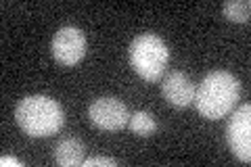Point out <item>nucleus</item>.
<instances>
[{
	"instance_id": "nucleus-10",
	"label": "nucleus",
	"mask_w": 251,
	"mask_h": 167,
	"mask_svg": "<svg viewBox=\"0 0 251 167\" xmlns=\"http://www.w3.org/2000/svg\"><path fill=\"white\" fill-rule=\"evenodd\" d=\"M222 13L226 19L234 23H247L251 19V2L249 0H228L224 2Z\"/></svg>"
},
{
	"instance_id": "nucleus-6",
	"label": "nucleus",
	"mask_w": 251,
	"mask_h": 167,
	"mask_svg": "<svg viewBox=\"0 0 251 167\" xmlns=\"http://www.w3.org/2000/svg\"><path fill=\"white\" fill-rule=\"evenodd\" d=\"M52 57L57 59L61 65H77L84 54H86V36L82 29L77 27H61L52 38Z\"/></svg>"
},
{
	"instance_id": "nucleus-11",
	"label": "nucleus",
	"mask_w": 251,
	"mask_h": 167,
	"mask_svg": "<svg viewBox=\"0 0 251 167\" xmlns=\"http://www.w3.org/2000/svg\"><path fill=\"white\" fill-rule=\"evenodd\" d=\"M84 167H99V165H105V167H115L117 161L113 157H88L84 159Z\"/></svg>"
},
{
	"instance_id": "nucleus-5",
	"label": "nucleus",
	"mask_w": 251,
	"mask_h": 167,
	"mask_svg": "<svg viewBox=\"0 0 251 167\" xmlns=\"http://www.w3.org/2000/svg\"><path fill=\"white\" fill-rule=\"evenodd\" d=\"M88 117L99 130L115 132V130H122L128 125L130 111L120 98L100 96L97 100H92V105L88 109Z\"/></svg>"
},
{
	"instance_id": "nucleus-2",
	"label": "nucleus",
	"mask_w": 251,
	"mask_h": 167,
	"mask_svg": "<svg viewBox=\"0 0 251 167\" xmlns=\"http://www.w3.org/2000/svg\"><path fill=\"white\" fill-rule=\"evenodd\" d=\"M15 119L19 128L31 138H49L57 134L65 123V113L59 100L44 94H34L19 100L15 109Z\"/></svg>"
},
{
	"instance_id": "nucleus-9",
	"label": "nucleus",
	"mask_w": 251,
	"mask_h": 167,
	"mask_svg": "<svg viewBox=\"0 0 251 167\" xmlns=\"http://www.w3.org/2000/svg\"><path fill=\"white\" fill-rule=\"evenodd\" d=\"M128 128L136 134V136H151V134L157 132V121L153 113H149V111H136L134 115H130L128 119Z\"/></svg>"
},
{
	"instance_id": "nucleus-1",
	"label": "nucleus",
	"mask_w": 251,
	"mask_h": 167,
	"mask_svg": "<svg viewBox=\"0 0 251 167\" xmlns=\"http://www.w3.org/2000/svg\"><path fill=\"white\" fill-rule=\"evenodd\" d=\"M241 96V84L230 71H211L195 88V107L205 119H222Z\"/></svg>"
},
{
	"instance_id": "nucleus-8",
	"label": "nucleus",
	"mask_w": 251,
	"mask_h": 167,
	"mask_svg": "<svg viewBox=\"0 0 251 167\" xmlns=\"http://www.w3.org/2000/svg\"><path fill=\"white\" fill-rule=\"evenodd\" d=\"M86 159V146L80 138H63L54 146V161L61 167H77Z\"/></svg>"
},
{
	"instance_id": "nucleus-3",
	"label": "nucleus",
	"mask_w": 251,
	"mask_h": 167,
	"mask_svg": "<svg viewBox=\"0 0 251 167\" xmlns=\"http://www.w3.org/2000/svg\"><path fill=\"white\" fill-rule=\"evenodd\" d=\"M170 50L155 34H140L130 44V65L145 82H157L168 67Z\"/></svg>"
},
{
	"instance_id": "nucleus-7",
	"label": "nucleus",
	"mask_w": 251,
	"mask_h": 167,
	"mask_svg": "<svg viewBox=\"0 0 251 167\" xmlns=\"http://www.w3.org/2000/svg\"><path fill=\"white\" fill-rule=\"evenodd\" d=\"M161 94L172 107L186 109L195 100V86L191 77L182 71H170L161 82Z\"/></svg>"
},
{
	"instance_id": "nucleus-12",
	"label": "nucleus",
	"mask_w": 251,
	"mask_h": 167,
	"mask_svg": "<svg viewBox=\"0 0 251 167\" xmlns=\"http://www.w3.org/2000/svg\"><path fill=\"white\" fill-rule=\"evenodd\" d=\"M0 165H15V167H19L21 165V161H19V159H15V157H2V159H0Z\"/></svg>"
},
{
	"instance_id": "nucleus-4",
	"label": "nucleus",
	"mask_w": 251,
	"mask_h": 167,
	"mask_svg": "<svg viewBox=\"0 0 251 167\" xmlns=\"http://www.w3.org/2000/svg\"><path fill=\"white\" fill-rule=\"evenodd\" d=\"M226 142L232 155L243 163L251 161V107L243 105L232 113L226 125Z\"/></svg>"
}]
</instances>
